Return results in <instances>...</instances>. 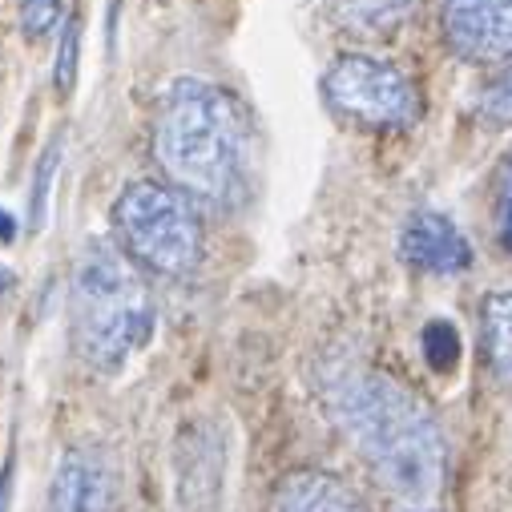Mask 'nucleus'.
<instances>
[{"instance_id":"obj_12","label":"nucleus","mask_w":512,"mask_h":512,"mask_svg":"<svg viewBox=\"0 0 512 512\" xmlns=\"http://www.w3.org/2000/svg\"><path fill=\"white\" fill-rule=\"evenodd\" d=\"M408 5L412 0H335V21L355 37H383L404 21Z\"/></svg>"},{"instance_id":"obj_11","label":"nucleus","mask_w":512,"mask_h":512,"mask_svg":"<svg viewBox=\"0 0 512 512\" xmlns=\"http://www.w3.org/2000/svg\"><path fill=\"white\" fill-rule=\"evenodd\" d=\"M480 343L492 375L512 388V291H492L480 303Z\"/></svg>"},{"instance_id":"obj_3","label":"nucleus","mask_w":512,"mask_h":512,"mask_svg":"<svg viewBox=\"0 0 512 512\" xmlns=\"http://www.w3.org/2000/svg\"><path fill=\"white\" fill-rule=\"evenodd\" d=\"M69 323L77 355L101 375H117L154 335V299L142 271L105 238H89L77 254Z\"/></svg>"},{"instance_id":"obj_16","label":"nucleus","mask_w":512,"mask_h":512,"mask_svg":"<svg viewBox=\"0 0 512 512\" xmlns=\"http://www.w3.org/2000/svg\"><path fill=\"white\" fill-rule=\"evenodd\" d=\"M61 17V0H21V29L25 37H45Z\"/></svg>"},{"instance_id":"obj_4","label":"nucleus","mask_w":512,"mask_h":512,"mask_svg":"<svg viewBox=\"0 0 512 512\" xmlns=\"http://www.w3.org/2000/svg\"><path fill=\"white\" fill-rule=\"evenodd\" d=\"M113 230L130 259L154 275L182 279L202 263V218L194 198L170 182H130L113 202Z\"/></svg>"},{"instance_id":"obj_18","label":"nucleus","mask_w":512,"mask_h":512,"mask_svg":"<svg viewBox=\"0 0 512 512\" xmlns=\"http://www.w3.org/2000/svg\"><path fill=\"white\" fill-rule=\"evenodd\" d=\"M13 460H5V468H0V512H9V496H13Z\"/></svg>"},{"instance_id":"obj_6","label":"nucleus","mask_w":512,"mask_h":512,"mask_svg":"<svg viewBox=\"0 0 512 512\" xmlns=\"http://www.w3.org/2000/svg\"><path fill=\"white\" fill-rule=\"evenodd\" d=\"M448 49L472 65H504L512 57V0H440Z\"/></svg>"},{"instance_id":"obj_8","label":"nucleus","mask_w":512,"mask_h":512,"mask_svg":"<svg viewBox=\"0 0 512 512\" xmlns=\"http://www.w3.org/2000/svg\"><path fill=\"white\" fill-rule=\"evenodd\" d=\"M400 254L408 267H416L424 275H464L472 267V246H468L464 230L436 210H416L404 222Z\"/></svg>"},{"instance_id":"obj_5","label":"nucleus","mask_w":512,"mask_h":512,"mask_svg":"<svg viewBox=\"0 0 512 512\" xmlns=\"http://www.w3.org/2000/svg\"><path fill=\"white\" fill-rule=\"evenodd\" d=\"M323 97L327 105L367 130H412L424 105L412 85V77L367 53H347L323 73Z\"/></svg>"},{"instance_id":"obj_1","label":"nucleus","mask_w":512,"mask_h":512,"mask_svg":"<svg viewBox=\"0 0 512 512\" xmlns=\"http://www.w3.org/2000/svg\"><path fill=\"white\" fill-rule=\"evenodd\" d=\"M331 412L400 512L440 508L448 444L432 408L412 388L388 371H343L331 383Z\"/></svg>"},{"instance_id":"obj_15","label":"nucleus","mask_w":512,"mask_h":512,"mask_svg":"<svg viewBox=\"0 0 512 512\" xmlns=\"http://www.w3.org/2000/svg\"><path fill=\"white\" fill-rule=\"evenodd\" d=\"M424 351H428V359H432V367H452L456 363V355H460V339H456V331L448 327V323H432L428 331H424Z\"/></svg>"},{"instance_id":"obj_14","label":"nucleus","mask_w":512,"mask_h":512,"mask_svg":"<svg viewBox=\"0 0 512 512\" xmlns=\"http://www.w3.org/2000/svg\"><path fill=\"white\" fill-rule=\"evenodd\" d=\"M77 45H81V25H77V17H69V21H65V33H61L57 73H53L61 93H69V89H73V81H77Z\"/></svg>"},{"instance_id":"obj_9","label":"nucleus","mask_w":512,"mask_h":512,"mask_svg":"<svg viewBox=\"0 0 512 512\" xmlns=\"http://www.w3.org/2000/svg\"><path fill=\"white\" fill-rule=\"evenodd\" d=\"M275 512H367V504L347 480L323 468H299L275 484Z\"/></svg>"},{"instance_id":"obj_2","label":"nucleus","mask_w":512,"mask_h":512,"mask_svg":"<svg viewBox=\"0 0 512 512\" xmlns=\"http://www.w3.org/2000/svg\"><path fill=\"white\" fill-rule=\"evenodd\" d=\"M246 121L226 89L202 77L166 85L154 117V158L170 186L210 206H234L246 186Z\"/></svg>"},{"instance_id":"obj_10","label":"nucleus","mask_w":512,"mask_h":512,"mask_svg":"<svg viewBox=\"0 0 512 512\" xmlns=\"http://www.w3.org/2000/svg\"><path fill=\"white\" fill-rule=\"evenodd\" d=\"M222 492V448L206 436L178 444V508L182 512H218Z\"/></svg>"},{"instance_id":"obj_13","label":"nucleus","mask_w":512,"mask_h":512,"mask_svg":"<svg viewBox=\"0 0 512 512\" xmlns=\"http://www.w3.org/2000/svg\"><path fill=\"white\" fill-rule=\"evenodd\" d=\"M480 113L488 121H512V57L500 65V73L480 93Z\"/></svg>"},{"instance_id":"obj_17","label":"nucleus","mask_w":512,"mask_h":512,"mask_svg":"<svg viewBox=\"0 0 512 512\" xmlns=\"http://www.w3.org/2000/svg\"><path fill=\"white\" fill-rule=\"evenodd\" d=\"M496 214H500V242H504L508 254H512V162L504 166V178H500V202H496Z\"/></svg>"},{"instance_id":"obj_7","label":"nucleus","mask_w":512,"mask_h":512,"mask_svg":"<svg viewBox=\"0 0 512 512\" xmlns=\"http://www.w3.org/2000/svg\"><path fill=\"white\" fill-rule=\"evenodd\" d=\"M117 480L113 464L93 444H73L49 484V512H113Z\"/></svg>"},{"instance_id":"obj_19","label":"nucleus","mask_w":512,"mask_h":512,"mask_svg":"<svg viewBox=\"0 0 512 512\" xmlns=\"http://www.w3.org/2000/svg\"><path fill=\"white\" fill-rule=\"evenodd\" d=\"M17 234V222H13V214L9 210H0V242H9Z\"/></svg>"},{"instance_id":"obj_20","label":"nucleus","mask_w":512,"mask_h":512,"mask_svg":"<svg viewBox=\"0 0 512 512\" xmlns=\"http://www.w3.org/2000/svg\"><path fill=\"white\" fill-rule=\"evenodd\" d=\"M13 283H17V279H13V271H9V267H0V295H9V291H13Z\"/></svg>"}]
</instances>
